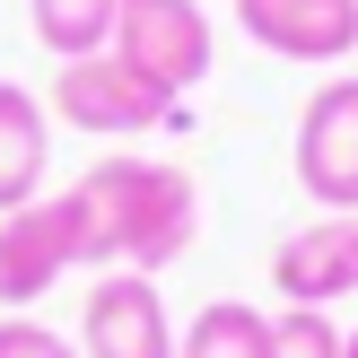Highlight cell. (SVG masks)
I'll return each instance as SVG.
<instances>
[{"label": "cell", "instance_id": "cell-1", "mask_svg": "<svg viewBox=\"0 0 358 358\" xmlns=\"http://www.w3.org/2000/svg\"><path fill=\"white\" fill-rule=\"evenodd\" d=\"M70 210V254L96 262V271H175L201 236V192L184 166L166 157H96L79 184L62 192Z\"/></svg>", "mask_w": 358, "mask_h": 358}, {"label": "cell", "instance_id": "cell-2", "mask_svg": "<svg viewBox=\"0 0 358 358\" xmlns=\"http://www.w3.org/2000/svg\"><path fill=\"white\" fill-rule=\"evenodd\" d=\"M44 105L70 122V131H87V140H140V131H157V122L175 114V96H157V87L140 79L114 44H105V52H79V62H62Z\"/></svg>", "mask_w": 358, "mask_h": 358}, {"label": "cell", "instance_id": "cell-3", "mask_svg": "<svg viewBox=\"0 0 358 358\" xmlns=\"http://www.w3.org/2000/svg\"><path fill=\"white\" fill-rule=\"evenodd\" d=\"M114 52L157 87V96H192L210 79V17L201 0H114Z\"/></svg>", "mask_w": 358, "mask_h": 358}, {"label": "cell", "instance_id": "cell-4", "mask_svg": "<svg viewBox=\"0 0 358 358\" xmlns=\"http://www.w3.org/2000/svg\"><path fill=\"white\" fill-rule=\"evenodd\" d=\"M289 166L306 184V201L358 219V79H324L297 114V140H289Z\"/></svg>", "mask_w": 358, "mask_h": 358}, {"label": "cell", "instance_id": "cell-5", "mask_svg": "<svg viewBox=\"0 0 358 358\" xmlns=\"http://www.w3.org/2000/svg\"><path fill=\"white\" fill-rule=\"evenodd\" d=\"M79 358H175V324L149 271H96V289L79 297Z\"/></svg>", "mask_w": 358, "mask_h": 358}, {"label": "cell", "instance_id": "cell-6", "mask_svg": "<svg viewBox=\"0 0 358 358\" xmlns=\"http://www.w3.org/2000/svg\"><path fill=\"white\" fill-rule=\"evenodd\" d=\"M271 289L289 306H341V297H358V219L324 210L315 227L280 236L271 245Z\"/></svg>", "mask_w": 358, "mask_h": 358}, {"label": "cell", "instance_id": "cell-7", "mask_svg": "<svg viewBox=\"0 0 358 358\" xmlns=\"http://www.w3.org/2000/svg\"><path fill=\"white\" fill-rule=\"evenodd\" d=\"M236 27L280 62H341L358 52V0H236Z\"/></svg>", "mask_w": 358, "mask_h": 358}, {"label": "cell", "instance_id": "cell-8", "mask_svg": "<svg viewBox=\"0 0 358 358\" xmlns=\"http://www.w3.org/2000/svg\"><path fill=\"white\" fill-rule=\"evenodd\" d=\"M70 262L79 254H70L62 192H44V201H27V210H0V306H35Z\"/></svg>", "mask_w": 358, "mask_h": 358}, {"label": "cell", "instance_id": "cell-9", "mask_svg": "<svg viewBox=\"0 0 358 358\" xmlns=\"http://www.w3.org/2000/svg\"><path fill=\"white\" fill-rule=\"evenodd\" d=\"M44 175H52V105L0 79V210L44 201Z\"/></svg>", "mask_w": 358, "mask_h": 358}, {"label": "cell", "instance_id": "cell-10", "mask_svg": "<svg viewBox=\"0 0 358 358\" xmlns=\"http://www.w3.org/2000/svg\"><path fill=\"white\" fill-rule=\"evenodd\" d=\"M175 358H271V315L245 306V297H210V306L184 324Z\"/></svg>", "mask_w": 358, "mask_h": 358}, {"label": "cell", "instance_id": "cell-11", "mask_svg": "<svg viewBox=\"0 0 358 358\" xmlns=\"http://www.w3.org/2000/svg\"><path fill=\"white\" fill-rule=\"evenodd\" d=\"M27 27L52 62H79L114 44V0H27Z\"/></svg>", "mask_w": 358, "mask_h": 358}, {"label": "cell", "instance_id": "cell-12", "mask_svg": "<svg viewBox=\"0 0 358 358\" xmlns=\"http://www.w3.org/2000/svg\"><path fill=\"white\" fill-rule=\"evenodd\" d=\"M271 358H341V324H332L324 306L271 315Z\"/></svg>", "mask_w": 358, "mask_h": 358}, {"label": "cell", "instance_id": "cell-13", "mask_svg": "<svg viewBox=\"0 0 358 358\" xmlns=\"http://www.w3.org/2000/svg\"><path fill=\"white\" fill-rule=\"evenodd\" d=\"M0 358H79V341L35 324V315H0Z\"/></svg>", "mask_w": 358, "mask_h": 358}, {"label": "cell", "instance_id": "cell-14", "mask_svg": "<svg viewBox=\"0 0 358 358\" xmlns=\"http://www.w3.org/2000/svg\"><path fill=\"white\" fill-rule=\"evenodd\" d=\"M341 358H358V332H341Z\"/></svg>", "mask_w": 358, "mask_h": 358}]
</instances>
